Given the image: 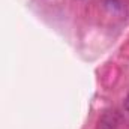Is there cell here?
I'll list each match as a JSON object with an SVG mask.
<instances>
[{"instance_id": "obj_1", "label": "cell", "mask_w": 129, "mask_h": 129, "mask_svg": "<svg viewBox=\"0 0 129 129\" xmlns=\"http://www.w3.org/2000/svg\"><path fill=\"white\" fill-rule=\"evenodd\" d=\"M120 120L122 119L117 110H105L98 120V129H117Z\"/></svg>"}, {"instance_id": "obj_2", "label": "cell", "mask_w": 129, "mask_h": 129, "mask_svg": "<svg viewBox=\"0 0 129 129\" xmlns=\"http://www.w3.org/2000/svg\"><path fill=\"white\" fill-rule=\"evenodd\" d=\"M125 110L129 113V95H128V98L125 99Z\"/></svg>"}]
</instances>
